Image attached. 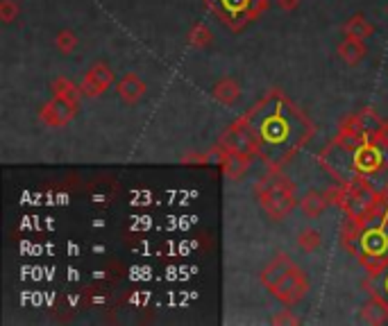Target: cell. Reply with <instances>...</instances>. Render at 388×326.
Listing matches in <instances>:
<instances>
[{
	"instance_id": "obj_21",
	"label": "cell",
	"mask_w": 388,
	"mask_h": 326,
	"mask_svg": "<svg viewBox=\"0 0 388 326\" xmlns=\"http://www.w3.org/2000/svg\"><path fill=\"white\" fill-rule=\"evenodd\" d=\"M300 320L297 317H293L291 312L289 315H284V317H272V324H297Z\"/></svg>"
},
{
	"instance_id": "obj_9",
	"label": "cell",
	"mask_w": 388,
	"mask_h": 326,
	"mask_svg": "<svg viewBox=\"0 0 388 326\" xmlns=\"http://www.w3.org/2000/svg\"><path fill=\"white\" fill-rule=\"evenodd\" d=\"M247 163H250V154L239 152V149H230L228 157L223 159V168H225V172H228V177L239 179L245 174Z\"/></svg>"
},
{
	"instance_id": "obj_4",
	"label": "cell",
	"mask_w": 388,
	"mask_h": 326,
	"mask_svg": "<svg viewBox=\"0 0 388 326\" xmlns=\"http://www.w3.org/2000/svg\"><path fill=\"white\" fill-rule=\"evenodd\" d=\"M75 105L66 102V100H61V98H53L50 102H46L39 111V118L44 125H48V127H64V125H68L75 116Z\"/></svg>"
},
{
	"instance_id": "obj_13",
	"label": "cell",
	"mask_w": 388,
	"mask_h": 326,
	"mask_svg": "<svg viewBox=\"0 0 388 326\" xmlns=\"http://www.w3.org/2000/svg\"><path fill=\"white\" fill-rule=\"evenodd\" d=\"M345 36H354V39H370V36L374 34V25L364 16V14H354L352 19H349L345 23V28H343Z\"/></svg>"
},
{
	"instance_id": "obj_11",
	"label": "cell",
	"mask_w": 388,
	"mask_h": 326,
	"mask_svg": "<svg viewBox=\"0 0 388 326\" xmlns=\"http://www.w3.org/2000/svg\"><path fill=\"white\" fill-rule=\"evenodd\" d=\"M214 98L223 105H234L236 100L241 98V84L234 78H223L216 86H214Z\"/></svg>"
},
{
	"instance_id": "obj_18",
	"label": "cell",
	"mask_w": 388,
	"mask_h": 326,
	"mask_svg": "<svg viewBox=\"0 0 388 326\" xmlns=\"http://www.w3.org/2000/svg\"><path fill=\"white\" fill-rule=\"evenodd\" d=\"M19 16V3L14 0H0V21L11 23Z\"/></svg>"
},
{
	"instance_id": "obj_12",
	"label": "cell",
	"mask_w": 388,
	"mask_h": 326,
	"mask_svg": "<svg viewBox=\"0 0 388 326\" xmlns=\"http://www.w3.org/2000/svg\"><path fill=\"white\" fill-rule=\"evenodd\" d=\"M327 204H330L327 195H322L318 191H309L302 197V202H300V209H302V213L309 218H320L325 213V209H327Z\"/></svg>"
},
{
	"instance_id": "obj_7",
	"label": "cell",
	"mask_w": 388,
	"mask_h": 326,
	"mask_svg": "<svg viewBox=\"0 0 388 326\" xmlns=\"http://www.w3.org/2000/svg\"><path fill=\"white\" fill-rule=\"evenodd\" d=\"M336 53H339L341 61L347 66H357L359 61H364L366 55H368V48L364 43V39H354V36H345V39L339 43L336 48Z\"/></svg>"
},
{
	"instance_id": "obj_19",
	"label": "cell",
	"mask_w": 388,
	"mask_h": 326,
	"mask_svg": "<svg viewBox=\"0 0 388 326\" xmlns=\"http://www.w3.org/2000/svg\"><path fill=\"white\" fill-rule=\"evenodd\" d=\"M377 141L388 149V120L382 125V130H379V134H377Z\"/></svg>"
},
{
	"instance_id": "obj_17",
	"label": "cell",
	"mask_w": 388,
	"mask_h": 326,
	"mask_svg": "<svg viewBox=\"0 0 388 326\" xmlns=\"http://www.w3.org/2000/svg\"><path fill=\"white\" fill-rule=\"evenodd\" d=\"M189 41H191V46H195V48H205V46H209L211 43V32H209V28L207 25H195V28L189 32Z\"/></svg>"
},
{
	"instance_id": "obj_8",
	"label": "cell",
	"mask_w": 388,
	"mask_h": 326,
	"mask_svg": "<svg viewBox=\"0 0 388 326\" xmlns=\"http://www.w3.org/2000/svg\"><path fill=\"white\" fill-rule=\"evenodd\" d=\"M352 122L361 130V134L366 136V139H377V134L382 130V118L374 114L372 109H361L357 116H352Z\"/></svg>"
},
{
	"instance_id": "obj_15",
	"label": "cell",
	"mask_w": 388,
	"mask_h": 326,
	"mask_svg": "<svg viewBox=\"0 0 388 326\" xmlns=\"http://www.w3.org/2000/svg\"><path fill=\"white\" fill-rule=\"evenodd\" d=\"M322 245V238L316 229H305V231H300L297 236V247L302 249L305 254H314L318 252V247Z\"/></svg>"
},
{
	"instance_id": "obj_14",
	"label": "cell",
	"mask_w": 388,
	"mask_h": 326,
	"mask_svg": "<svg viewBox=\"0 0 388 326\" xmlns=\"http://www.w3.org/2000/svg\"><path fill=\"white\" fill-rule=\"evenodd\" d=\"M53 91H55V95L57 98H61V100H66V102H71V105H75L78 107V102H80V95H82V91L75 86L73 82H68L66 78H59V80H55V84H53Z\"/></svg>"
},
{
	"instance_id": "obj_16",
	"label": "cell",
	"mask_w": 388,
	"mask_h": 326,
	"mask_svg": "<svg viewBox=\"0 0 388 326\" xmlns=\"http://www.w3.org/2000/svg\"><path fill=\"white\" fill-rule=\"evenodd\" d=\"M55 46H57L59 53L71 55L73 50H75V46H78V34L71 32V30H61V32H57V36H55Z\"/></svg>"
},
{
	"instance_id": "obj_20",
	"label": "cell",
	"mask_w": 388,
	"mask_h": 326,
	"mask_svg": "<svg viewBox=\"0 0 388 326\" xmlns=\"http://www.w3.org/2000/svg\"><path fill=\"white\" fill-rule=\"evenodd\" d=\"M277 5H280L284 11H293V9H297L300 0H277Z\"/></svg>"
},
{
	"instance_id": "obj_5",
	"label": "cell",
	"mask_w": 388,
	"mask_h": 326,
	"mask_svg": "<svg viewBox=\"0 0 388 326\" xmlns=\"http://www.w3.org/2000/svg\"><path fill=\"white\" fill-rule=\"evenodd\" d=\"M384 149L386 147H379L374 143H364L359 149H354V168L364 174H370V172H377L379 168H384Z\"/></svg>"
},
{
	"instance_id": "obj_1",
	"label": "cell",
	"mask_w": 388,
	"mask_h": 326,
	"mask_svg": "<svg viewBox=\"0 0 388 326\" xmlns=\"http://www.w3.org/2000/svg\"><path fill=\"white\" fill-rule=\"evenodd\" d=\"M261 283L280 299L284 306H295L302 302L309 293V279L295 263L286 256L277 254L261 272Z\"/></svg>"
},
{
	"instance_id": "obj_2",
	"label": "cell",
	"mask_w": 388,
	"mask_h": 326,
	"mask_svg": "<svg viewBox=\"0 0 388 326\" xmlns=\"http://www.w3.org/2000/svg\"><path fill=\"white\" fill-rule=\"evenodd\" d=\"M257 197L259 204L272 220H284L295 206V195L293 186L284 177H268L261 179L257 186Z\"/></svg>"
},
{
	"instance_id": "obj_6",
	"label": "cell",
	"mask_w": 388,
	"mask_h": 326,
	"mask_svg": "<svg viewBox=\"0 0 388 326\" xmlns=\"http://www.w3.org/2000/svg\"><path fill=\"white\" fill-rule=\"evenodd\" d=\"M116 91L123 102L132 107L136 102H141V98L146 95V84L136 73H125L116 84Z\"/></svg>"
},
{
	"instance_id": "obj_10",
	"label": "cell",
	"mask_w": 388,
	"mask_h": 326,
	"mask_svg": "<svg viewBox=\"0 0 388 326\" xmlns=\"http://www.w3.org/2000/svg\"><path fill=\"white\" fill-rule=\"evenodd\" d=\"M361 320L368 324H384L388 322V304L384 302L382 297L374 295L370 302L361 308Z\"/></svg>"
},
{
	"instance_id": "obj_3",
	"label": "cell",
	"mask_w": 388,
	"mask_h": 326,
	"mask_svg": "<svg viewBox=\"0 0 388 326\" xmlns=\"http://www.w3.org/2000/svg\"><path fill=\"white\" fill-rule=\"evenodd\" d=\"M111 84H114V70H111L107 64H103V61H98V64L91 66L89 73L84 75L80 91L86 98H98V95H103Z\"/></svg>"
}]
</instances>
